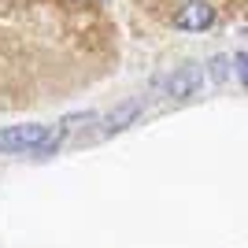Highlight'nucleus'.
Masks as SVG:
<instances>
[{
  "label": "nucleus",
  "mask_w": 248,
  "mask_h": 248,
  "mask_svg": "<svg viewBox=\"0 0 248 248\" xmlns=\"http://www.w3.org/2000/svg\"><path fill=\"white\" fill-rule=\"evenodd\" d=\"M63 141H67V126H48V134H45V141H41V145H37V152H33V155H56V152H60V148H63Z\"/></svg>",
  "instance_id": "39448f33"
},
{
  "label": "nucleus",
  "mask_w": 248,
  "mask_h": 248,
  "mask_svg": "<svg viewBox=\"0 0 248 248\" xmlns=\"http://www.w3.org/2000/svg\"><path fill=\"white\" fill-rule=\"evenodd\" d=\"M141 111H145V100L141 96H134V100H123L119 108H111V111L104 115V130H100V137H111V134H123V130H130V126L141 119Z\"/></svg>",
  "instance_id": "20e7f679"
},
{
  "label": "nucleus",
  "mask_w": 248,
  "mask_h": 248,
  "mask_svg": "<svg viewBox=\"0 0 248 248\" xmlns=\"http://www.w3.org/2000/svg\"><path fill=\"white\" fill-rule=\"evenodd\" d=\"M204 71H207V78H211L215 85H226L230 82V71H233V60H230V56H211Z\"/></svg>",
  "instance_id": "423d86ee"
},
{
  "label": "nucleus",
  "mask_w": 248,
  "mask_h": 248,
  "mask_svg": "<svg viewBox=\"0 0 248 248\" xmlns=\"http://www.w3.org/2000/svg\"><path fill=\"white\" fill-rule=\"evenodd\" d=\"M48 126L45 123H19L0 130V155H19V152H37V145L45 141Z\"/></svg>",
  "instance_id": "f257e3e1"
},
{
  "label": "nucleus",
  "mask_w": 248,
  "mask_h": 248,
  "mask_svg": "<svg viewBox=\"0 0 248 248\" xmlns=\"http://www.w3.org/2000/svg\"><path fill=\"white\" fill-rule=\"evenodd\" d=\"M233 74H237V82L248 89V52H233Z\"/></svg>",
  "instance_id": "0eeeda50"
},
{
  "label": "nucleus",
  "mask_w": 248,
  "mask_h": 248,
  "mask_svg": "<svg viewBox=\"0 0 248 248\" xmlns=\"http://www.w3.org/2000/svg\"><path fill=\"white\" fill-rule=\"evenodd\" d=\"M215 26V8L204 4V0H189L174 11V30H186V33H204Z\"/></svg>",
  "instance_id": "7ed1b4c3"
},
{
  "label": "nucleus",
  "mask_w": 248,
  "mask_h": 248,
  "mask_svg": "<svg viewBox=\"0 0 248 248\" xmlns=\"http://www.w3.org/2000/svg\"><path fill=\"white\" fill-rule=\"evenodd\" d=\"M204 78H207L204 67L182 63V67H174V71L167 74V96H174V100H193V96H200V89H204Z\"/></svg>",
  "instance_id": "f03ea898"
}]
</instances>
